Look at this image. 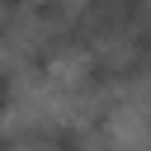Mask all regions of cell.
<instances>
[{
    "label": "cell",
    "mask_w": 151,
    "mask_h": 151,
    "mask_svg": "<svg viewBox=\"0 0 151 151\" xmlns=\"http://www.w3.org/2000/svg\"><path fill=\"white\" fill-rule=\"evenodd\" d=\"M19 99H24V76H19V61H14L9 52H0V127H5V118L19 109Z\"/></svg>",
    "instance_id": "cell-1"
},
{
    "label": "cell",
    "mask_w": 151,
    "mask_h": 151,
    "mask_svg": "<svg viewBox=\"0 0 151 151\" xmlns=\"http://www.w3.org/2000/svg\"><path fill=\"white\" fill-rule=\"evenodd\" d=\"M146 118H151V113H146Z\"/></svg>",
    "instance_id": "cell-2"
}]
</instances>
